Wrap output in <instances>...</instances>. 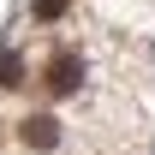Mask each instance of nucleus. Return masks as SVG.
I'll use <instances>...</instances> for the list:
<instances>
[{
  "instance_id": "1",
  "label": "nucleus",
  "mask_w": 155,
  "mask_h": 155,
  "mask_svg": "<svg viewBox=\"0 0 155 155\" xmlns=\"http://www.w3.org/2000/svg\"><path fill=\"white\" fill-rule=\"evenodd\" d=\"M78 78H84V60H78L72 48H60V54L48 60V78H42V84H48V96H72Z\"/></svg>"
},
{
  "instance_id": "3",
  "label": "nucleus",
  "mask_w": 155,
  "mask_h": 155,
  "mask_svg": "<svg viewBox=\"0 0 155 155\" xmlns=\"http://www.w3.org/2000/svg\"><path fill=\"white\" fill-rule=\"evenodd\" d=\"M18 78H24V60L12 54V48H0V90H12Z\"/></svg>"
},
{
  "instance_id": "4",
  "label": "nucleus",
  "mask_w": 155,
  "mask_h": 155,
  "mask_svg": "<svg viewBox=\"0 0 155 155\" xmlns=\"http://www.w3.org/2000/svg\"><path fill=\"white\" fill-rule=\"evenodd\" d=\"M66 12V0H36V18H60Z\"/></svg>"
},
{
  "instance_id": "2",
  "label": "nucleus",
  "mask_w": 155,
  "mask_h": 155,
  "mask_svg": "<svg viewBox=\"0 0 155 155\" xmlns=\"http://www.w3.org/2000/svg\"><path fill=\"white\" fill-rule=\"evenodd\" d=\"M18 137L30 143V149H54V143H60V119H54V114H30V119L18 125Z\"/></svg>"
}]
</instances>
